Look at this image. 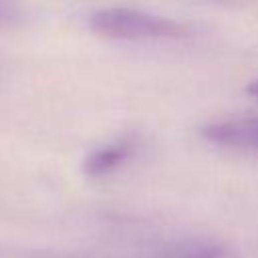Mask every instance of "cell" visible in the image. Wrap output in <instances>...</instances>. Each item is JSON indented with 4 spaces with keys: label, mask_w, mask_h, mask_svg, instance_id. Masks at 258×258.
Segmentation results:
<instances>
[{
    "label": "cell",
    "mask_w": 258,
    "mask_h": 258,
    "mask_svg": "<svg viewBox=\"0 0 258 258\" xmlns=\"http://www.w3.org/2000/svg\"><path fill=\"white\" fill-rule=\"evenodd\" d=\"M89 28L113 40H177L194 32L189 22L125 6L91 12Z\"/></svg>",
    "instance_id": "1"
},
{
    "label": "cell",
    "mask_w": 258,
    "mask_h": 258,
    "mask_svg": "<svg viewBox=\"0 0 258 258\" xmlns=\"http://www.w3.org/2000/svg\"><path fill=\"white\" fill-rule=\"evenodd\" d=\"M202 137L222 147L258 151V117H236L202 127Z\"/></svg>",
    "instance_id": "2"
},
{
    "label": "cell",
    "mask_w": 258,
    "mask_h": 258,
    "mask_svg": "<svg viewBox=\"0 0 258 258\" xmlns=\"http://www.w3.org/2000/svg\"><path fill=\"white\" fill-rule=\"evenodd\" d=\"M141 258H242L240 252L214 238H183L157 246Z\"/></svg>",
    "instance_id": "3"
},
{
    "label": "cell",
    "mask_w": 258,
    "mask_h": 258,
    "mask_svg": "<svg viewBox=\"0 0 258 258\" xmlns=\"http://www.w3.org/2000/svg\"><path fill=\"white\" fill-rule=\"evenodd\" d=\"M137 137L133 135H123L107 145H101L93 149L85 161H83V171L89 177H103L125 165L137 151Z\"/></svg>",
    "instance_id": "4"
},
{
    "label": "cell",
    "mask_w": 258,
    "mask_h": 258,
    "mask_svg": "<svg viewBox=\"0 0 258 258\" xmlns=\"http://www.w3.org/2000/svg\"><path fill=\"white\" fill-rule=\"evenodd\" d=\"M20 20H22V12L16 6L0 2V26H12Z\"/></svg>",
    "instance_id": "5"
},
{
    "label": "cell",
    "mask_w": 258,
    "mask_h": 258,
    "mask_svg": "<svg viewBox=\"0 0 258 258\" xmlns=\"http://www.w3.org/2000/svg\"><path fill=\"white\" fill-rule=\"evenodd\" d=\"M246 91H248L252 97H256V99H258V79H254V81L246 87Z\"/></svg>",
    "instance_id": "6"
}]
</instances>
